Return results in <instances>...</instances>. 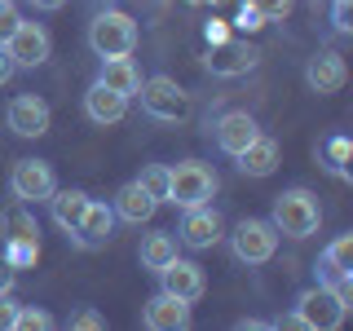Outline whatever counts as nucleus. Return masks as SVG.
<instances>
[{
    "instance_id": "nucleus-27",
    "label": "nucleus",
    "mask_w": 353,
    "mask_h": 331,
    "mask_svg": "<svg viewBox=\"0 0 353 331\" xmlns=\"http://www.w3.org/2000/svg\"><path fill=\"white\" fill-rule=\"evenodd\" d=\"M14 327L18 331H49L53 327V314H49V309H36V305H18Z\"/></svg>"
},
{
    "instance_id": "nucleus-5",
    "label": "nucleus",
    "mask_w": 353,
    "mask_h": 331,
    "mask_svg": "<svg viewBox=\"0 0 353 331\" xmlns=\"http://www.w3.org/2000/svg\"><path fill=\"white\" fill-rule=\"evenodd\" d=\"M225 239H230V252H234L239 265H265V261H274V252H279V230H274V221H265V217H243Z\"/></svg>"
},
{
    "instance_id": "nucleus-6",
    "label": "nucleus",
    "mask_w": 353,
    "mask_h": 331,
    "mask_svg": "<svg viewBox=\"0 0 353 331\" xmlns=\"http://www.w3.org/2000/svg\"><path fill=\"white\" fill-rule=\"evenodd\" d=\"M137 97H141V110H146L150 119H159V124H181V119L190 115V93H185L172 75H150V80H141Z\"/></svg>"
},
{
    "instance_id": "nucleus-35",
    "label": "nucleus",
    "mask_w": 353,
    "mask_h": 331,
    "mask_svg": "<svg viewBox=\"0 0 353 331\" xmlns=\"http://www.w3.org/2000/svg\"><path fill=\"white\" fill-rule=\"evenodd\" d=\"M14 279H18V270H14V265H9L5 257H0V296L14 292Z\"/></svg>"
},
{
    "instance_id": "nucleus-24",
    "label": "nucleus",
    "mask_w": 353,
    "mask_h": 331,
    "mask_svg": "<svg viewBox=\"0 0 353 331\" xmlns=\"http://www.w3.org/2000/svg\"><path fill=\"white\" fill-rule=\"evenodd\" d=\"M0 234L5 239H40V225H36V217L27 212V203L14 199V208L0 212Z\"/></svg>"
},
{
    "instance_id": "nucleus-22",
    "label": "nucleus",
    "mask_w": 353,
    "mask_h": 331,
    "mask_svg": "<svg viewBox=\"0 0 353 331\" xmlns=\"http://www.w3.org/2000/svg\"><path fill=\"white\" fill-rule=\"evenodd\" d=\"M97 80H102L106 88H115V93H124V97H137L141 71H137V62H132V58H102Z\"/></svg>"
},
{
    "instance_id": "nucleus-30",
    "label": "nucleus",
    "mask_w": 353,
    "mask_h": 331,
    "mask_svg": "<svg viewBox=\"0 0 353 331\" xmlns=\"http://www.w3.org/2000/svg\"><path fill=\"white\" fill-rule=\"evenodd\" d=\"M66 327H71V331H106V318L102 314H97V309H75V314L71 318H66Z\"/></svg>"
},
{
    "instance_id": "nucleus-23",
    "label": "nucleus",
    "mask_w": 353,
    "mask_h": 331,
    "mask_svg": "<svg viewBox=\"0 0 353 331\" xmlns=\"http://www.w3.org/2000/svg\"><path fill=\"white\" fill-rule=\"evenodd\" d=\"M349 154H353V141L345 137V132H336V137H327L323 146H318V163H323L331 177L349 181Z\"/></svg>"
},
{
    "instance_id": "nucleus-3",
    "label": "nucleus",
    "mask_w": 353,
    "mask_h": 331,
    "mask_svg": "<svg viewBox=\"0 0 353 331\" xmlns=\"http://www.w3.org/2000/svg\"><path fill=\"white\" fill-rule=\"evenodd\" d=\"M88 49L97 58H128L137 49V22L124 9H97L88 22Z\"/></svg>"
},
{
    "instance_id": "nucleus-31",
    "label": "nucleus",
    "mask_w": 353,
    "mask_h": 331,
    "mask_svg": "<svg viewBox=\"0 0 353 331\" xmlns=\"http://www.w3.org/2000/svg\"><path fill=\"white\" fill-rule=\"evenodd\" d=\"M252 5L261 9V18H265V22H283V18L296 9V0H252Z\"/></svg>"
},
{
    "instance_id": "nucleus-38",
    "label": "nucleus",
    "mask_w": 353,
    "mask_h": 331,
    "mask_svg": "<svg viewBox=\"0 0 353 331\" xmlns=\"http://www.w3.org/2000/svg\"><path fill=\"white\" fill-rule=\"evenodd\" d=\"M190 5H208V0H190Z\"/></svg>"
},
{
    "instance_id": "nucleus-15",
    "label": "nucleus",
    "mask_w": 353,
    "mask_h": 331,
    "mask_svg": "<svg viewBox=\"0 0 353 331\" xmlns=\"http://www.w3.org/2000/svg\"><path fill=\"white\" fill-rule=\"evenodd\" d=\"M345 80H349V66H345V58H340L336 49H318L314 58L305 62V84H309V93H318V97L340 93Z\"/></svg>"
},
{
    "instance_id": "nucleus-28",
    "label": "nucleus",
    "mask_w": 353,
    "mask_h": 331,
    "mask_svg": "<svg viewBox=\"0 0 353 331\" xmlns=\"http://www.w3.org/2000/svg\"><path fill=\"white\" fill-rule=\"evenodd\" d=\"M331 31L353 36V0H331Z\"/></svg>"
},
{
    "instance_id": "nucleus-18",
    "label": "nucleus",
    "mask_w": 353,
    "mask_h": 331,
    "mask_svg": "<svg viewBox=\"0 0 353 331\" xmlns=\"http://www.w3.org/2000/svg\"><path fill=\"white\" fill-rule=\"evenodd\" d=\"M84 115L93 119V124H119V119L128 115V97L124 93H115V88H106L102 80H93L88 84V93H84Z\"/></svg>"
},
{
    "instance_id": "nucleus-21",
    "label": "nucleus",
    "mask_w": 353,
    "mask_h": 331,
    "mask_svg": "<svg viewBox=\"0 0 353 331\" xmlns=\"http://www.w3.org/2000/svg\"><path fill=\"white\" fill-rule=\"evenodd\" d=\"M176 234L172 230H150V234H141V248H137V261H141V270H150V274H159L163 265H168L176 257Z\"/></svg>"
},
{
    "instance_id": "nucleus-36",
    "label": "nucleus",
    "mask_w": 353,
    "mask_h": 331,
    "mask_svg": "<svg viewBox=\"0 0 353 331\" xmlns=\"http://www.w3.org/2000/svg\"><path fill=\"white\" fill-rule=\"evenodd\" d=\"M14 75H18V66H14V58H9V49L0 44V84H9Z\"/></svg>"
},
{
    "instance_id": "nucleus-16",
    "label": "nucleus",
    "mask_w": 353,
    "mask_h": 331,
    "mask_svg": "<svg viewBox=\"0 0 353 331\" xmlns=\"http://www.w3.org/2000/svg\"><path fill=\"white\" fill-rule=\"evenodd\" d=\"M256 132H261V124L248 115V110H225V115H216V124H212L216 150H221V154H230V159H234V154L248 146Z\"/></svg>"
},
{
    "instance_id": "nucleus-19",
    "label": "nucleus",
    "mask_w": 353,
    "mask_h": 331,
    "mask_svg": "<svg viewBox=\"0 0 353 331\" xmlns=\"http://www.w3.org/2000/svg\"><path fill=\"white\" fill-rule=\"evenodd\" d=\"M110 208H115V221H128V225H146L154 217V208H159V199H150L141 190V181H124L110 199Z\"/></svg>"
},
{
    "instance_id": "nucleus-33",
    "label": "nucleus",
    "mask_w": 353,
    "mask_h": 331,
    "mask_svg": "<svg viewBox=\"0 0 353 331\" xmlns=\"http://www.w3.org/2000/svg\"><path fill=\"white\" fill-rule=\"evenodd\" d=\"M14 318H18V301L14 292H5L0 296V331H14Z\"/></svg>"
},
{
    "instance_id": "nucleus-7",
    "label": "nucleus",
    "mask_w": 353,
    "mask_h": 331,
    "mask_svg": "<svg viewBox=\"0 0 353 331\" xmlns=\"http://www.w3.org/2000/svg\"><path fill=\"white\" fill-rule=\"evenodd\" d=\"M176 243L190 252H208L216 248L221 239H225V221H221V212L212 203H199V208H181V225L172 230Z\"/></svg>"
},
{
    "instance_id": "nucleus-26",
    "label": "nucleus",
    "mask_w": 353,
    "mask_h": 331,
    "mask_svg": "<svg viewBox=\"0 0 353 331\" xmlns=\"http://www.w3.org/2000/svg\"><path fill=\"white\" fill-rule=\"evenodd\" d=\"M137 181H141V190H146L150 199H159V203H163V199H168V163H146Z\"/></svg>"
},
{
    "instance_id": "nucleus-8",
    "label": "nucleus",
    "mask_w": 353,
    "mask_h": 331,
    "mask_svg": "<svg viewBox=\"0 0 353 331\" xmlns=\"http://www.w3.org/2000/svg\"><path fill=\"white\" fill-rule=\"evenodd\" d=\"M256 62H261L256 44H248V40H239V36H225V40L208 44V58H203L208 75H216V80H234V75H248Z\"/></svg>"
},
{
    "instance_id": "nucleus-39",
    "label": "nucleus",
    "mask_w": 353,
    "mask_h": 331,
    "mask_svg": "<svg viewBox=\"0 0 353 331\" xmlns=\"http://www.w3.org/2000/svg\"><path fill=\"white\" fill-rule=\"evenodd\" d=\"M14 5H18V0H14Z\"/></svg>"
},
{
    "instance_id": "nucleus-11",
    "label": "nucleus",
    "mask_w": 353,
    "mask_h": 331,
    "mask_svg": "<svg viewBox=\"0 0 353 331\" xmlns=\"http://www.w3.org/2000/svg\"><path fill=\"white\" fill-rule=\"evenodd\" d=\"M110 234H115V208H110L106 199H88L80 225H75L66 239H71L75 248H84V252H97V248L110 243Z\"/></svg>"
},
{
    "instance_id": "nucleus-34",
    "label": "nucleus",
    "mask_w": 353,
    "mask_h": 331,
    "mask_svg": "<svg viewBox=\"0 0 353 331\" xmlns=\"http://www.w3.org/2000/svg\"><path fill=\"white\" fill-rule=\"evenodd\" d=\"M203 36H208V44L225 40V36H230V22H221V18H212V22H208V27H203Z\"/></svg>"
},
{
    "instance_id": "nucleus-13",
    "label": "nucleus",
    "mask_w": 353,
    "mask_h": 331,
    "mask_svg": "<svg viewBox=\"0 0 353 331\" xmlns=\"http://www.w3.org/2000/svg\"><path fill=\"white\" fill-rule=\"evenodd\" d=\"M159 287H163V292H172V296H181L185 305H194V301H203V292H208V274H203V265H199V261L172 257L159 270Z\"/></svg>"
},
{
    "instance_id": "nucleus-20",
    "label": "nucleus",
    "mask_w": 353,
    "mask_h": 331,
    "mask_svg": "<svg viewBox=\"0 0 353 331\" xmlns=\"http://www.w3.org/2000/svg\"><path fill=\"white\" fill-rule=\"evenodd\" d=\"M88 190H71V185H66V190H53L49 194V217H53V225L62 230V234H71L75 225H80V217H84V208H88Z\"/></svg>"
},
{
    "instance_id": "nucleus-12",
    "label": "nucleus",
    "mask_w": 353,
    "mask_h": 331,
    "mask_svg": "<svg viewBox=\"0 0 353 331\" xmlns=\"http://www.w3.org/2000/svg\"><path fill=\"white\" fill-rule=\"evenodd\" d=\"M49 119H53V110L40 93H18V97H9V106H5V124L14 128L18 137H44V132H49Z\"/></svg>"
},
{
    "instance_id": "nucleus-2",
    "label": "nucleus",
    "mask_w": 353,
    "mask_h": 331,
    "mask_svg": "<svg viewBox=\"0 0 353 331\" xmlns=\"http://www.w3.org/2000/svg\"><path fill=\"white\" fill-rule=\"evenodd\" d=\"M221 190V177L212 163L203 159H181L168 168V199L163 203L172 208H199V203H212Z\"/></svg>"
},
{
    "instance_id": "nucleus-14",
    "label": "nucleus",
    "mask_w": 353,
    "mask_h": 331,
    "mask_svg": "<svg viewBox=\"0 0 353 331\" xmlns=\"http://www.w3.org/2000/svg\"><path fill=\"white\" fill-rule=\"evenodd\" d=\"M141 327L146 331H185L190 327V305L172 292H154L146 305H141Z\"/></svg>"
},
{
    "instance_id": "nucleus-32",
    "label": "nucleus",
    "mask_w": 353,
    "mask_h": 331,
    "mask_svg": "<svg viewBox=\"0 0 353 331\" xmlns=\"http://www.w3.org/2000/svg\"><path fill=\"white\" fill-rule=\"evenodd\" d=\"M18 22H22L18 5H14V0H0V44H5V40L18 31Z\"/></svg>"
},
{
    "instance_id": "nucleus-1",
    "label": "nucleus",
    "mask_w": 353,
    "mask_h": 331,
    "mask_svg": "<svg viewBox=\"0 0 353 331\" xmlns=\"http://www.w3.org/2000/svg\"><path fill=\"white\" fill-rule=\"evenodd\" d=\"M274 230H279L283 239H309L318 234V225H323V203H318V194L309 190V185H292V190L274 194Z\"/></svg>"
},
{
    "instance_id": "nucleus-25",
    "label": "nucleus",
    "mask_w": 353,
    "mask_h": 331,
    "mask_svg": "<svg viewBox=\"0 0 353 331\" xmlns=\"http://www.w3.org/2000/svg\"><path fill=\"white\" fill-rule=\"evenodd\" d=\"M5 261L14 270H27V265L40 261V239H5Z\"/></svg>"
},
{
    "instance_id": "nucleus-17",
    "label": "nucleus",
    "mask_w": 353,
    "mask_h": 331,
    "mask_svg": "<svg viewBox=\"0 0 353 331\" xmlns=\"http://www.w3.org/2000/svg\"><path fill=\"white\" fill-rule=\"evenodd\" d=\"M279 159H283V150H279V141H274L270 132H256V137L234 154L243 177H270L274 168H279Z\"/></svg>"
},
{
    "instance_id": "nucleus-29",
    "label": "nucleus",
    "mask_w": 353,
    "mask_h": 331,
    "mask_svg": "<svg viewBox=\"0 0 353 331\" xmlns=\"http://www.w3.org/2000/svg\"><path fill=\"white\" fill-rule=\"evenodd\" d=\"M230 27H234V31H248V36H252V31H261V27H265V18H261V9L252 5V0H243V5H239V14H234V22H230Z\"/></svg>"
},
{
    "instance_id": "nucleus-9",
    "label": "nucleus",
    "mask_w": 353,
    "mask_h": 331,
    "mask_svg": "<svg viewBox=\"0 0 353 331\" xmlns=\"http://www.w3.org/2000/svg\"><path fill=\"white\" fill-rule=\"evenodd\" d=\"M9 190H14L18 203H49V194L58 190V177H53V163L44 159H18L14 172H9Z\"/></svg>"
},
{
    "instance_id": "nucleus-37",
    "label": "nucleus",
    "mask_w": 353,
    "mask_h": 331,
    "mask_svg": "<svg viewBox=\"0 0 353 331\" xmlns=\"http://www.w3.org/2000/svg\"><path fill=\"white\" fill-rule=\"evenodd\" d=\"M31 5H36V9H44V14H53V9H62L66 0H31Z\"/></svg>"
},
{
    "instance_id": "nucleus-4",
    "label": "nucleus",
    "mask_w": 353,
    "mask_h": 331,
    "mask_svg": "<svg viewBox=\"0 0 353 331\" xmlns=\"http://www.w3.org/2000/svg\"><path fill=\"white\" fill-rule=\"evenodd\" d=\"M292 314H296V323H301L305 331H336L349 318V301H340L336 287L314 283V287H305V292L296 296Z\"/></svg>"
},
{
    "instance_id": "nucleus-10",
    "label": "nucleus",
    "mask_w": 353,
    "mask_h": 331,
    "mask_svg": "<svg viewBox=\"0 0 353 331\" xmlns=\"http://www.w3.org/2000/svg\"><path fill=\"white\" fill-rule=\"evenodd\" d=\"M5 49H9V58H14L18 71H36V66L49 62L53 36H49V27H44V22H27V18H22L18 31L5 40Z\"/></svg>"
}]
</instances>
